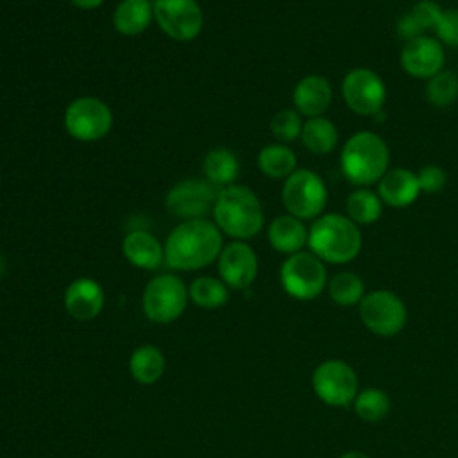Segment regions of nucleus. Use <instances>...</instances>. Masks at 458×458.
Returning a JSON list of instances; mask_svg holds the SVG:
<instances>
[{
	"mask_svg": "<svg viewBox=\"0 0 458 458\" xmlns=\"http://www.w3.org/2000/svg\"><path fill=\"white\" fill-rule=\"evenodd\" d=\"M222 231L208 218L182 220L165 242V263L174 270H200L218 259Z\"/></svg>",
	"mask_w": 458,
	"mask_h": 458,
	"instance_id": "nucleus-1",
	"label": "nucleus"
},
{
	"mask_svg": "<svg viewBox=\"0 0 458 458\" xmlns=\"http://www.w3.org/2000/svg\"><path fill=\"white\" fill-rule=\"evenodd\" d=\"M213 222L222 234L247 242L254 238L265 224V213L254 190L245 184H229L218 190L213 206Z\"/></svg>",
	"mask_w": 458,
	"mask_h": 458,
	"instance_id": "nucleus-2",
	"label": "nucleus"
},
{
	"mask_svg": "<svg viewBox=\"0 0 458 458\" xmlns=\"http://www.w3.org/2000/svg\"><path fill=\"white\" fill-rule=\"evenodd\" d=\"M308 247L324 263H349L361 250V233L349 216L326 213L308 229Z\"/></svg>",
	"mask_w": 458,
	"mask_h": 458,
	"instance_id": "nucleus-3",
	"label": "nucleus"
},
{
	"mask_svg": "<svg viewBox=\"0 0 458 458\" xmlns=\"http://www.w3.org/2000/svg\"><path fill=\"white\" fill-rule=\"evenodd\" d=\"M340 163L349 182L369 186L377 182L388 172L390 150L379 134L372 131H358L344 143Z\"/></svg>",
	"mask_w": 458,
	"mask_h": 458,
	"instance_id": "nucleus-4",
	"label": "nucleus"
},
{
	"mask_svg": "<svg viewBox=\"0 0 458 458\" xmlns=\"http://www.w3.org/2000/svg\"><path fill=\"white\" fill-rule=\"evenodd\" d=\"M188 286L174 274H157L143 288V315L156 324H170L177 320L188 304Z\"/></svg>",
	"mask_w": 458,
	"mask_h": 458,
	"instance_id": "nucleus-5",
	"label": "nucleus"
},
{
	"mask_svg": "<svg viewBox=\"0 0 458 458\" xmlns=\"http://www.w3.org/2000/svg\"><path fill=\"white\" fill-rule=\"evenodd\" d=\"M281 200L288 215L301 220H315L327 204V188L324 179L313 170L297 168L284 179Z\"/></svg>",
	"mask_w": 458,
	"mask_h": 458,
	"instance_id": "nucleus-6",
	"label": "nucleus"
},
{
	"mask_svg": "<svg viewBox=\"0 0 458 458\" xmlns=\"http://www.w3.org/2000/svg\"><path fill=\"white\" fill-rule=\"evenodd\" d=\"M283 290L297 301H311L327 286V270L322 259L313 252H295L286 256L279 268Z\"/></svg>",
	"mask_w": 458,
	"mask_h": 458,
	"instance_id": "nucleus-7",
	"label": "nucleus"
},
{
	"mask_svg": "<svg viewBox=\"0 0 458 458\" xmlns=\"http://www.w3.org/2000/svg\"><path fill=\"white\" fill-rule=\"evenodd\" d=\"M311 386L315 395L327 406H351L358 395V374L344 360L329 358L320 361L311 374Z\"/></svg>",
	"mask_w": 458,
	"mask_h": 458,
	"instance_id": "nucleus-8",
	"label": "nucleus"
},
{
	"mask_svg": "<svg viewBox=\"0 0 458 458\" xmlns=\"http://www.w3.org/2000/svg\"><path fill=\"white\" fill-rule=\"evenodd\" d=\"M63 123L73 140L93 143L109 134L113 127V111L97 97H77L64 109Z\"/></svg>",
	"mask_w": 458,
	"mask_h": 458,
	"instance_id": "nucleus-9",
	"label": "nucleus"
},
{
	"mask_svg": "<svg viewBox=\"0 0 458 458\" xmlns=\"http://www.w3.org/2000/svg\"><path fill=\"white\" fill-rule=\"evenodd\" d=\"M361 324L377 336H395L404 329L408 311L403 299L390 290H372L358 304Z\"/></svg>",
	"mask_w": 458,
	"mask_h": 458,
	"instance_id": "nucleus-10",
	"label": "nucleus"
},
{
	"mask_svg": "<svg viewBox=\"0 0 458 458\" xmlns=\"http://www.w3.org/2000/svg\"><path fill=\"white\" fill-rule=\"evenodd\" d=\"M154 21L174 41H191L204 27V13L197 0H156Z\"/></svg>",
	"mask_w": 458,
	"mask_h": 458,
	"instance_id": "nucleus-11",
	"label": "nucleus"
},
{
	"mask_svg": "<svg viewBox=\"0 0 458 458\" xmlns=\"http://www.w3.org/2000/svg\"><path fill=\"white\" fill-rule=\"evenodd\" d=\"M342 97L352 113L361 116H374L385 106L386 86L374 70L358 66L347 72L344 77Z\"/></svg>",
	"mask_w": 458,
	"mask_h": 458,
	"instance_id": "nucleus-12",
	"label": "nucleus"
},
{
	"mask_svg": "<svg viewBox=\"0 0 458 458\" xmlns=\"http://www.w3.org/2000/svg\"><path fill=\"white\" fill-rule=\"evenodd\" d=\"M216 193L218 191L215 190V186L208 181L184 179L168 190L165 197V206L170 215L181 220L206 218V215L213 211Z\"/></svg>",
	"mask_w": 458,
	"mask_h": 458,
	"instance_id": "nucleus-13",
	"label": "nucleus"
},
{
	"mask_svg": "<svg viewBox=\"0 0 458 458\" xmlns=\"http://www.w3.org/2000/svg\"><path fill=\"white\" fill-rule=\"evenodd\" d=\"M218 277L229 290L249 288L259 270V261L254 249L242 240H233L222 247L216 259Z\"/></svg>",
	"mask_w": 458,
	"mask_h": 458,
	"instance_id": "nucleus-14",
	"label": "nucleus"
},
{
	"mask_svg": "<svg viewBox=\"0 0 458 458\" xmlns=\"http://www.w3.org/2000/svg\"><path fill=\"white\" fill-rule=\"evenodd\" d=\"M444 47L437 38L419 36L404 43L401 50V66L404 72L417 79H431L444 70Z\"/></svg>",
	"mask_w": 458,
	"mask_h": 458,
	"instance_id": "nucleus-15",
	"label": "nucleus"
},
{
	"mask_svg": "<svg viewBox=\"0 0 458 458\" xmlns=\"http://www.w3.org/2000/svg\"><path fill=\"white\" fill-rule=\"evenodd\" d=\"M104 302H106L104 288L100 286L98 281L91 277L73 279L66 286L63 295V304L66 313L79 322H88L98 317L100 311L104 310Z\"/></svg>",
	"mask_w": 458,
	"mask_h": 458,
	"instance_id": "nucleus-16",
	"label": "nucleus"
},
{
	"mask_svg": "<svg viewBox=\"0 0 458 458\" xmlns=\"http://www.w3.org/2000/svg\"><path fill=\"white\" fill-rule=\"evenodd\" d=\"M292 100L299 114L308 118L322 116L333 100V88L324 75L310 73L295 84Z\"/></svg>",
	"mask_w": 458,
	"mask_h": 458,
	"instance_id": "nucleus-17",
	"label": "nucleus"
},
{
	"mask_svg": "<svg viewBox=\"0 0 458 458\" xmlns=\"http://www.w3.org/2000/svg\"><path fill=\"white\" fill-rule=\"evenodd\" d=\"M122 254L141 270H156L165 263V245L145 229H134L123 236Z\"/></svg>",
	"mask_w": 458,
	"mask_h": 458,
	"instance_id": "nucleus-18",
	"label": "nucleus"
},
{
	"mask_svg": "<svg viewBox=\"0 0 458 458\" xmlns=\"http://www.w3.org/2000/svg\"><path fill=\"white\" fill-rule=\"evenodd\" d=\"M420 193L417 174L408 168H392L377 181V195L390 208H406Z\"/></svg>",
	"mask_w": 458,
	"mask_h": 458,
	"instance_id": "nucleus-19",
	"label": "nucleus"
},
{
	"mask_svg": "<svg viewBox=\"0 0 458 458\" xmlns=\"http://www.w3.org/2000/svg\"><path fill=\"white\" fill-rule=\"evenodd\" d=\"M267 236L270 245L286 256L301 252L308 245V227L301 218L288 213L276 216L268 224Z\"/></svg>",
	"mask_w": 458,
	"mask_h": 458,
	"instance_id": "nucleus-20",
	"label": "nucleus"
},
{
	"mask_svg": "<svg viewBox=\"0 0 458 458\" xmlns=\"http://www.w3.org/2000/svg\"><path fill=\"white\" fill-rule=\"evenodd\" d=\"M154 20L150 0H120L113 11V27L122 36H140Z\"/></svg>",
	"mask_w": 458,
	"mask_h": 458,
	"instance_id": "nucleus-21",
	"label": "nucleus"
},
{
	"mask_svg": "<svg viewBox=\"0 0 458 458\" xmlns=\"http://www.w3.org/2000/svg\"><path fill=\"white\" fill-rule=\"evenodd\" d=\"M442 7L435 0H420L417 2L410 13H406L397 21V34L404 41L415 39L419 36H426V30H435L440 16Z\"/></svg>",
	"mask_w": 458,
	"mask_h": 458,
	"instance_id": "nucleus-22",
	"label": "nucleus"
},
{
	"mask_svg": "<svg viewBox=\"0 0 458 458\" xmlns=\"http://www.w3.org/2000/svg\"><path fill=\"white\" fill-rule=\"evenodd\" d=\"M166 361L159 347L143 344L131 352L129 374L140 385H154L165 374Z\"/></svg>",
	"mask_w": 458,
	"mask_h": 458,
	"instance_id": "nucleus-23",
	"label": "nucleus"
},
{
	"mask_svg": "<svg viewBox=\"0 0 458 458\" xmlns=\"http://www.w3.org/2000/svg\"><path fill=\"white\" fill-rule=\"evenodd\" d=\"M202 174L213 186L224 188L234 184V179L240 174L238 157L225 147H215L202 159Z\"/></svg>",
	"mask_w": 458,
	"mask_h": 458,
	"instance_id": "nucleus-24",
	"label": "nucleus"
},
{
	"mask_svg": "<svg viewBox=\"0 0 458 458\" xmlns=\"http://www.w3.org/2000/svg\"><path fill=\"white\" fill-rule=\"evenodd\" d=\"M301 141L311 154H329L338 145V129L336 125L326 116L308 118L302 123Z\"/></svg>",
	"mask_w": 458,
	"mask_h": 458,
	"instance_id": "nucleus-25",
	"label": "nucleus"
},
{
	"mask_svg": "<svg viewBox=\"0 0 458 458\" xmlns=\"http://www.w3.org/2000/svg\"><path fill=\"white\" fill-rule=\"evenodd\" d=\"M297 156L283 143L265 145L258 154V168L270 179H286L297 168Z\"/></svg>",
	"mask_w": 458,
	"mask_h": 458,
	"instance_id": "nucleus-26",
	"label": "nucleus"
},
{
	"mask_svg": "<svg viewBox=\"0 0 458 458\" xmlns=\"http://www.w3.org/2000/svg\"><path fill=\"white\" fill-rule=\"evenodd\" d=\"M190 301L204 310H216L227 304L229 288L220 277L199 276L188 286Z\"/></svg>",
	"mask_w": 458,
	"mask_h": 458,
	"instance_id": "nucleus-27",
	"label": "nucleus"
},
{
	"mask_svg": "<svg viewBox=\"0 0 458 458\" xmlns=\"http://www.w3.org/2000/svg\"><path fill=\"white\" fill-rule=\"evenodd\" d=\"M347 216L356 225H370L379 220L383 213V200L369 188H358L349 193L345 200Z\"/></svg>",
	"mask_w": 458,
	"mask_h": 458,
	"instance_id": "nucleus-28",
	"label": "nucleus"
},
{
	"mask_svg": "<svg viewBox=\"0 0 458 458\" xmlns=\"http://www.w3.org/2000/svg\"><path fill=\"white\" fill-rule=\"evenodd\" d=\"M327 292L335 304L349 308L360 304V301L365 295V284L358 274L344 270L329 279Z\"/></svg>",
	"mask_w": 458,
	"mask_h": 458,
	"instance_id": "nucleus-29",
	"label": "nucleus"
},
{
	"mask_svg": "<svg viewBox=\"0 0 458 458\" xmlns=\"http://www.w3.org/2000/svg\"><path fill=\"white\" fill-rule=\"evenodd\" d=\"M356 415L365 422H379L390 411V397L385 390L370 386L358 392L352 401Z\"/></svg>",
	"mask_w": 458,
	"mask_h": 458,
	"instance_id": "nucleus-30",
	"label": "nucleus"
},
{
	"mask_svg": "<svg viewBox=\"0 0 458 458\" xmlns=\"http://www.w3.org/2000/svg\"><path fill=\"white\" fill-rule=\"evenodd\" d=\"M426 98L435 107H449L458 98V75L453 70H440L426 82Z\"/></svg>",
	"mask_w": 458,
	"mask_h": 458,
	"instance_id": "nucleus-31",
	"label": "nucleus"
},
{
	"mask_svg": "<svg viewBox=\"0 0 458 458\" xmlns=\"http://www.w3.org/2000/svg\"><path fill=\"white\" fill-rule=\"evenodd\" d=\"M302 120L301 114L295 109H281L277 111L270 120V131L272 134L284 143H290L297 138H301L302 131Z\"/></svg>",
	"mask_w": 458,
	"mask_h": 458,
	"instance_id": "nucleus-32",
	"label": "nucleus"
},
{
	"mask_svg": "<svg viewBox=\"0 0 458 458\" xmlns=\"http://www.w3.org/2000/svg\"><path fill=\"white\" fill-rule=\"evenodd\" d=\"M433 32L440 43L458 48V9L442 11V16Z\"/></svg>",
	"mask_w": 458,
	"mask_h": 458,
	"instance_id": "nucleus-33",
	"label": "nucleus"
},
{
	"mask_svg": "<svg viewBox=\"0 0 458 458\" xmlns=\"http://www.w3.org/2000/svg\"><path fill=\"white\" fill-rule=\"evenodd\" d=\"M420 191L426 193H438L445 186V172L437 165H426L417 174Z\"/></svg>",
	"mask_w": 458,
	"mask_h": 458,
	"instance_id": "nucleus-34",
	"label": "nucleus"
},
{
	"mask_svg": "<svg viewBox=\"0 0 458 458\" xmlns=\"http://www.w3.org/2000/svg\"><path fill=\"white\" fill-rule=\"evenodd\" d=\"M70 4H73L82 11H93V9H98L104 4V0H70Z\"/></svg>",
	"mask_w": 458,
	"mask_h": 458,
	"instance_id": "nucleus-35",
	"label": "nucleus"
},
{
	"mask_svg": "<svg viewBox=\"0 0 458 458\" xmlns=\"http://www.w3.org/2000/svg\"><path fill=\"white\" fill-rule=\"evenodd\" d=\"M340 458H370L367 453H363V451H347V453H344Z\"/></svg>",
	"mask_w": 458,
	"mask_h": 458,
	"instance_id": "nucleus-36",
	"label": "nucleus"
},
{
	"mask_svg": "<svg viewBox=\"0 0 458 458\" xmlns=\"http://www.w3.org/2000/svg\"><path fill=\"white\" fill-rule=\"evenodd\" d=\"M5 268H7V263H5V258L0 254V277L5 274Z\"/></svg>",
	"mask_w": 458,
	"mask_h": 458,
	"instance_id": "nucleus-37",
	"label": "nucleus"
}]
</instances>
